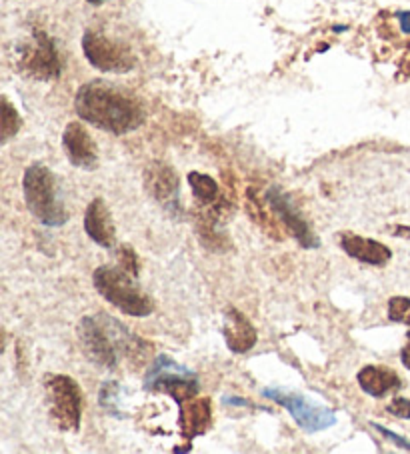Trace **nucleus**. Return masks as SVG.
Masks as SVG:
<instances>
[{
  "label": "nucleus",
  "mask_w": 410,
  "mask_h": 454,
  "mask_svg": "<svg viewBox=\"0 0 410 454\" xmlns=\"http://www.w3.org/2000/svg\"><path fill=\"white\" fill-rule=\"evenodd\" d=\"M22 191L28 213L44 226H62L68 221V210L60 199L57 176L41 162L30 164L22 178Z\"/></svg>",
  "instance_id": "4"
},
{
  "label": "nucleus",
  "mask_w": 410,
  "mask_h": 454,
  "mask_svg": "<svg viewBox=\"0 0 410 454\" xmlns=\"http://www.w3.org/2000/svg\"><path fill=\"white\" fill-rule=\"evenodd\" d=\"M89 3H91V4H100L102 0H89Z\"/></svg>",
  "instance_id": "25"
},
{
  "label": "nucleus",
  "mask_w": 410,
  "mask_h": 454,
  "mask_svg": "<svg viewBox=\"0 0 410 454\" xmlns=\"http://www.w3.org/2000/svg\"><path fill=\"white\" fill-rule=\"evenodd\" d=\"M78 339H81L84 355L94 364L114 369L121 355H126L138 342L130 331L110 318L108 315H89L78 325Z\"/></svg>",
  "instance_id": "2"
},
{
  "label": "nucleus",
  "mask_w": 410,
  "mask_h": 454,
  "mask_svg": "<svg viewBox=\"0 0 410 454\" xmlns=\"http://www.w3.org/2000/svg\"><path fill=\"white\" fill-rule=\"evenodd\" d=\"M62 148L73 167L83 170H94L99 164V153L92 138L81 122H70L62 135Z\"/></svg>",
  "instance_id": "10"
},
{
  "label": "nucleus",
  "mask_w": 410,
  "mask_h": 454,
  "mask_svg": "<svg viewBox=\"0 0 410 454\" xmlns=\"http://www.w3.org/2000/svg\"><path fill=\"white\" fill-rule=\"evenodd\" d=\"M386 312H389V318L392 323L410 326V299H406V296H392Z\"/></svg>",
  "instance_id": "20"
},
{
  "label": "nucleus",
  "mask_w": 410,
  "mask_h": 454,
  "mask_svg": "<svg viewBox=\"0 0 410 454\" xmlns=\"http://www.w3.org/2000/svg\"><path fill=\"white\" fill-rule=\"evenodd\" d=\"M49 412L54 425L65 433H76L83 419V390L67 374H51L44 379Z\"/></svg>",
  "instance_id": "5"
},
{
  "label": "nucleus",
  "mask_w": 410,
  "mask_h": 454,
  "mask_svg": "<svg viewBox=\"0 0 410 454\" xmlns=\"http://www.w3.org/2000/svg\"><path fill=\"white\" fill-rule=\"evenodd\" d=\"M76 114L84 122L113 135H126L145 124V108L140 100L105 81L83 84L75 98Z\"/></svg>",
  "instance_id": "1"
},
{
  "label": "nucleus",
  "mask_w": 410,
  "mask_h": 454,
  "mask_svg": "<svg viewBox=\"0 0 410 454\" xmlns=\"http://www.w3.org/2000/svg\"><path fill=\"white\" fill-rule=\"evenodd\" d=\"M338 242H341V248L346 254L362 264L384 266L392 256L390 248L382 245V242L373 240V239H365V237H360V234H354V232L341 234V240Z\"/></svg>",
  "instance_id": "13"
},
{
  "label": "nucleus",
  "mask_w": 410,
  "mask_h": 454,
  "mask_svg": "<svg viewBox=\"0 0 410 454\" xmlns=\"http://www.w3.org/2000/svg\"><path fill=\"white\" fill-rule=\"evenodd\" d=\"M83 51L91 65L102 73H129L137 65V59L129 46L110 41L94 30H89L83 36Z\"/></svg>",
  "instance_id": "8"
},
{
  "label": "nucleus",
  "mask_w": 410,
  "mask_h": 454,
  "mask_svg": "<svg viewBox=\"0 0 410 454\" xmlns=\"http://www.w3.org/2000/svg\"><path fill=\"white\" fill-rule=\"evenodd\" d=\"M386 411H389V412L392 414V417L410 419V401H408V398L397 396L389 406H386Z\"/></svg>",
  "instance_id": "21"
},
{
  "label": "nucleus",
  "mask_w": 410,
  "mask_h": 454,
  "mask_svg": "<svg viewBox=\"0 0 410 454\" xmlns=\"http://www.w3.org/2000/svg\"><path fill=\"white\" fill-rule=\"evenodd\" d=\"M94 288L108 304L126 317L145 318L154 312V301L138 285V277L124 266L102 264L92 275Z\"/></svg>",
  "instance_id": "3"
},
{
  "label": "nucleus",
  "mask_w": 410,
  "mask_h": 454,
  "mask_svg": "<svg viewBox=\"0 0 410 454\" xmlns=\"http://www.w3.org/2000/svg\"><path fill=\"white\" fill-rule=\"evenodd\" d=\"M223 334H225L226 347L231 348L234 355H242V352H248L258 340L256 328L252 326L250 320L236 309L226 310Z\"/></svg>",
  "instance_id": "16"
},
{
  "label": "nucleus",
  "mask_w": 410,
  "mask_h": 454,
  "mask_svg": "<svg viewBox=\"0 0 410 454\" xmlns=\"http://www.w3.org/2000/svg\"><path fill=\"white\" fill-rule=\"evenodd\" d=\"M357 380H359V387L362 388V393H367L373 398H384L386 395H390L402 387L397 372H392L390 369H382V366H375V364H368L365 369H360L357 374Z\"/></svg>",
  "instance_id": "17"
},
{
  "label": "nucleus",
  "mask_w": 410,
  "mask_h": 454,
  "mask_svg": "<svg viewBox=\"0 0 410 454\" xmlns=\"http://www.w3.org/2000/svg\"><path fill=\"white\" fill-rule=\"evenodd\" d=\"M398 20H400V28L410 35V12H400Z\"/></svg>",
  "instance_id": "24"
},
{
  "label": "nucleus",
  "mask_w": 410,
  "mask_h": 454,
  "mask_svg": "<svg viewBox=\"0 0 410 454\" xmlns=\"http://www.w3.org/2000/svg\"><path fill=\"white\" fill-rule=\"evenodd\" d=\"M266 202L274 215L279 216V221L287 226L288 232L293 234L296 242L304 248L314 250L320 247V240L314 237L309 221H306L303 210L298 208L296 202L290 194L280 191L279 186H271L266 192Z\"/></svg>",
  "instance_id": "9"
},
{
  "label": "nucleus",
  "mask_w": 410,
  "mask_h": 454,
  "mask_svg": "<svg viewBox=\"0 0 410 454\" xmlns=\"http://www.w3.org/2000/svg\"><path fill=\"white\" fill-rule=\"evenodd\" d=\"M20 116L17 113V108H14L9 98H3V143H9V140L17 135L20 130Z\"/></svg>",
  "instance_id": "19"
},
{
  "label": "nucleus",
  "mask_w": 410,
  "mask_h": 454,
  "mask_svg": "<svg viewBox=\"0 0 410 454\" xmlns=\"http://www.w3.org/2000/svg\"><path fill=\"white\" fill-rule=\"evenodd\" d=\"M188 183H191L193 194L196 197V200L202 202L204 207L212 205L218 199V184L215 178H210L209 175H202V172H191L188 175Z\"/></svg>",
  "instance_id": "18"
},
{
  "label": "nucleus",
  "mask_w": 410,
  "mask_h": 454,
  "mask_svg": "<svg viewBox=\"0 0 410 454\" xmlns=\"http://www.w3.org/2000/svg\"><path fill=\"white\" fill-rule=\"evenodd\" d=\"M400 363L406 366V369L410 371V333H408V336H406V344H405V348L400 350Z\"/></svg>",
  "instance_id": "23"
},
{
  "label": "nucleus",
  "mask_w": 410,
  "mask_h": 454,
  "mask_svg": "<svg viewBox=\"0 0 410 454\" xmlns=\"http://www.w3.org/2000/svg\"><path fill=\"white\" fill-rule=\"evenodd\" d=\"M145 390L162 393L180 404L199 393V377L167 355H161L145 374Z\"/></svg>",
  "instance_id": "6"
},
{
  "label": "nucleus",
  "mask_w": 410,
  "mask_h": 454,
  "mask_svg": "<svg viewBox=\"0 0 410 454\" xmlns=\"http://www.w3.org/2000/svg\"><path fill=\"white\" fill-rule=\"evenodd\" d=\"M263 396L271 398L282 409L290 412V417L301 427L304 433H319V430H327L333 425H336V414L335 411L327 409L319 403H312L311 398L301 396L296 393H288L282 388H264Z\"/></svg>",
  "instance_id": "7"
},
{
  "label": "nucleus",
  "mask_w": 410,
  "mask_h": 454,
  "mask_svg": "<svg viewBox=\"0 0 410 454\" xmlns=\"http://www.w3.org/2000/svg\"><path fill=\"white\" fill-rule=\"evenodd\" d=\"M180 414H178V427L180 433L191 442L193 438L201 436L210 428L212 419V403L210 398H188V401L180 403Z\"/></svg>",
  "instance_id": "11"
},
{
  "label": "nucleus",
  "mask_w": 410,
  "mask_h": 454,
  "mask_svg": "<svg viewBox=\"0 0 410 454\" xmlns=\"http://www.w3.org/2000/svg\"><path fill=\"white\" fill-rule=\"evenodd\" d=\"M84 231L92 242L102 248H113L116 242V229L113 215L102 199H94L84 215Z\"/></svg>",
  "instance_id": "12"
},
{
  "label": "nucleus",
  "mask_w": 410,
  "mask_h": 454,
  "mask_svg": "<svg viewBox=\"0 0 410 454\" xmlns=\"http://www.w3.org/2000/svg\"><path fill=\"white\" fill-rule=\"evenodd\" d=\"M378 433H381L382 436H386V438H390V441H394L397 442L398 446H402V449H406V450H410V442L406 441V438H402V436H398V434H394V433H390L389 428H384V427H378V425H373Z\"/></svg>",
  "instance_id": "22"
},
{
  "label": "nucleus",
  "mask_w": 410,
  "mask_h": 454,
  "mask_svg": "<svg viewBox=\"0 0 410 454\" xmlns=\"http://www.w3.org/2000/svg\"><path fill=\"white\" fill-rule=\"evenodd\" d=\"M145 186L164 207H175V202L178 205V176L169 164L153 162L145 172Z\"/></svg>",
  "instance_id": "14"
},
{
  "label": "nucleus",
  "mask_w": 410,
  "mask_h": 454,
  "mask_svg": "<svg viewBox=\"0 0 410 454\" xmlns=\"http://www.w3.org/2000/svg\"><path fill=\"white\" fill-rule=\"evenodd\" d=\"M22 65L27 67L30 74L38 78H54L60 74V62L57 57V51L51 43V38L44 35H36V43L33 49H28L22 57Z\"/></svg>",
  "instance_id": "15"
}]
</instances>
